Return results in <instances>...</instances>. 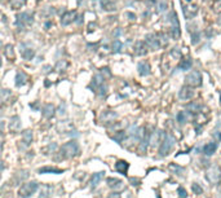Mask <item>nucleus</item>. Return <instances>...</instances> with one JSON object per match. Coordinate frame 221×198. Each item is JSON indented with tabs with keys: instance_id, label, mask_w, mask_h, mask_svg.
<instances>
[{
	"instance_id": "obj_29",
	"label": "nucleus",
	"mask_w": 221,
	"mask_h": 198,
	"mask_svg": "<svg viewBox=\"0 0 221 198\" xmlns=\"http://www.w3.org/2000/svg\"><path fill=\"white\" fill-rule=\"evenodd\" d=\"M187 108L190 109V111H194V113H199V111L202 110V104H199V102H191V104L187 105Z\"/></svg>"
},
{
	"instance_id": "obj_31",
	"label": "nucleus",
	"mask_w": 221,
	"mask_h": 198,
	"mask_svg": "<svg viewBox=\"0 0 221 198\" xmlns=\"http://www.w3.org/2000/svg\"><path fill=\"white\" fill-rule=\"evenodd\" d=\"M191 192L194 194H203V188H202L199 184L193 183L191 184Z\"/></svg>"
},
{
	"instance_id": "obj_41",
	"label": "nucleus",
	"mask_w": 221,
	"mask_h": 198,
	"mask_svg": "<svg viewBox=\"0 0 221 198\" xmlns=\"http://www.w3.org/2000/svg\"><path fill=\"white\" fill-rule=\"evenodd\" d=\"M129 181L132 183V185H138L140 184V180H138V179H133V177H131Z\"/></svg>"
},
{
	"instance_id": "obj_6",
	"label": "nucleus",
	"mask_w": 221,
	"mask_h": 198,
	"mask_svg": "<svg viewBox=\"0 0 221 198\" xmlns=\"http://www.w3.org/2000/svg\"><path fill=\"white\" fill-rule=\"evenodd\" d=\"M185 82H186V85L189 87H198L202 83V75L199 71H191L189 73L186 78H185Z\"/></svg>"
},
{
	"instance_id": "obj_23",
	"label": "nucleus",
	"mask_w": 221,
	"mask_h": 198,
	"mask_svg": "<svg viewBox=\"0 0 221 198\" xmlns=\"http://www.w3.org/2000/svg\"><path fill=\"white\" fill-rule=\"evenodd\" d=\"M34 54H35V52H34V49H31V48H25V47H22V49H21V56L25 58V60H31L34 57Z\"/></svg>"
},
{
	"instance_id": "obj_42",
	"label": "nucleus",
	"mask_w": 221,
	"mask_h": 198,
	"mask_svg": "<svg viewBox=\"0 0 221 198\" xmlns=\"http://www.w3.org/2000/svg\"><path fill=\"white\" fill-rule=\"evenodd\" d=\"M172 54L175 56V57H181V53H180V52L177 51V49H175V51L172 52Z\"/></svg>"
},
{
	"instance_id": "obj_12",
	"label": "nucleus",
	"mask_w": 221,
	"mask_h": 198,
	"mask_svg": "<svg viewBox=\"0 0 221 198\" xmlns=\"http://www.w3.org/2000/svg\"><path fill=\"white\" fill-rule=\"evenodd\" d=\"M217 150V143H207L204 146H203V149H202V152H203L204 156L207 157H210V156H213L215 152Z\"/></svg>"
},
{
	"instance_id": "obj_20",
	"label": "nucleus",
	"mask_w": 221,
	"mask_h": 198,
	"mask_svg": "<svg viewBox=\"0 0 221 198\" xmlns=\"http://www.w3.org/2000/svg\"><path fill=\"white\" fill-rule=\"evenodd\" d=\"M9 128H10L12 132H17L18 129L21 128V122H20V118H18V117H13V118L10 119Z\"/></svg>"
},
{
	"instance_id": "obj_15",
	"label": "nucleus",
	"mask_w": 221,
	"mask_h": 198,
	"mask_svg": "<svg viewBox=\"0 0 221 198\" xmlns=\"http://www.w3.org/2000/svg\"><path fill=\"white\" fill-rule=\"evenodd\" d=\"M128 167H129V164H128V162H125V160H118L115 163V170L122 175H127Z\"/></svg>"
},
{
	"instance_id": "obj_25",
	"label": "nucleus",
	"mask_w": 221,
	"mask_h": 198,
	"mask_svg": "<svg viewBox=\"0 0 221 198\" xmlns=\"http://www.w3.org/2000/svg\"><path fill=\"white\" fill-rule=\"evenodd\" d=\"M4 53H5V56H7V58L9 61H14V48H13V46L8 44L4 49Z\"/></svg>"
},
{
	"instance_id": "obj_45",
	"label": "nucleus",
	"mask_w": 221,
	"mask_h": 198,
	"mask_svg": "<svg viewBox=\"0 0 221 198\" xmlns=\"http://www.w3.org/2000/svg\"><path fill=\"white\" fill-rule=\"evenodd\" d=\"M0 66H2V58H0Z\"/></svg>"
},
{
	"instance_id": "obj_27",
	"label": "nucleus",
	"mask_w": 221,
	"mask_h": 198,
	"mask_svg": "<svg viewBox=\"0 0 221 198\" xmlns=\"http://www.w3.org/2000/svg\"><path fill=\"white\" fill-rule=\"evenodd\" d=\"M26 4V0H10V7L13 9H20Z\"/></svg>"
},
{
	"instance_id": "obj_39",
	"label": "nucleus",
	"mask_w": 221,
	"mask_h": 198,
	"mask_svg": "<svg viewBox=\"0 0 221 198\" xmlns=\"http://www.w3.org/2000/svg\"><path fill=\"white\" fill-rule=\"evenodd\" d=\"M213 139L216 140V141H221V131L213 132Z\"/></svg>"
},
{
	"instance_id": "obj_24",
	"label": "nucleus",
	"mask_w": 221,
	"mask_h": 198,
	"mask_svg": "<svg viewBox=\"0 0 221 198\" xmlns=\"http://www.w3.org/2000/svg\"><path fill=\"white\" fill-rule=\"evenodd\" d=\"M107 185H109L110 188H122L123 187V181L119 180V179L109 177V179H107Z\"/></svg>"
},
{
	"instance_id": "obj_2",
	"label": "nucleus",
	"mask_w": 221,
	"mask_h": 198,
	"mask_svg": "<svg viewBox=\"0 0 221 198\" xmlns=\"http://www.w3.org/2000/svg\"><path fill=\"white\" fill-rule=\"evenodd\" d=\"M175 144H176V140L173 136L169 133H166V136H164V139L159 146V157H167L168 154L171 153V150L173 149Z\"/></svg>"
},
{
	"instance_id": "obj_1",
	"label": "nucleus",
	"mask_w": 221,
	"mask_h": 198,
	"mask_svg": "<svg viewBox=\"0 0 221 198\" xmlns=\"http://www.w3.org/2000/svg\"><path fill=\"white\" fill-rule=\"evenodd\" d=\"M60 153H61L62 158H73L75 156H78L79 145H78V143L75 140H71V141H69V143L62 145Z\"/></svg>"
},
{
	"instance_id": "obj_32",
	"label": "nucleus",
	"mask_w": 221,
	"mask_h": 198,
	"mask_svg": "<svg viewBox=\"0 0 221 198\" xmlns=\"http://www.w3.org/2000/svg\"><path fill=\"white\" fill-rule=\"evenodd\" d=\"M122 48H123L122 42H120V40H118V39L114 40V43H112V51L116 53V52H120V51H122Z\"/></svg>"
},
{
	"instance_id": "obj_10",
	"label": "nucleus",
	"mask_w": 221,
	"mask_h": 198,
	"mask_svg": "<svg viewBox=\"0 0 221 198\" xmlns=\"http://www.w3.org/2000/svg\"><path fill=\"white\" fill-rule=\"evenodd\" d=\"M75 16H77V12L75 10L65 12V13L62 14V17H61V23L64 25V26H67V25H70L71 22L75 21Z\"/></svg>"
},
{
	"instance_id": "obj_37",
	"label": "nucleus",
	"mask_w": 221,
	"mask_h": 198,
	"mask_svg": "<svg viewBox=\"0 0 221 198\" xmlns=\"http://www.w3.org/2000/svg\"><path fill=\"white\" fill-rule=\"evenodd\" d=\"M177 193H179V197H180V198H186V197H187V193H186V190H185L184 188H179Z\"/></svg>"
},
{
	"instance_id": "obj_26",
	"label": "nucleus",
	"mask_w": 221,
	"mask_h": 198,
	"mask_svg": "<svg viewBox=\"0 0 221 198\" xmlns=\"http://www.w3.org/2000/svg\"><path fill=\"white\" fill-rule=\"evenodd\" d=\"M31 140H33V132L31 131H25L22 133V143L25 144V146H29Z\"/></svg>"
},
{
	"instance_id": "obj_21",
	"label": "nucleus",
	"mask_w": 221,
	"mask_h": 198,
	"mask_svg": "<svg viewBox=\"0 0 221 198\" xmlns=\"http://www.w3.org/2000/svg\"><path fill=\"white\" fill-rule=\"evenodd\" d=\"M41 113H43V115L45 117V118H50V117L54 114V106H53V105H50V104L44 105Z\"/></svg>"
},
{
	"instance_id": "obj_8",
	"label": "nucleus",
	"mask_w": 221,
	"mask_h": 198,
	"mask_svg": "<svg viewBox=\"0 0 221 198\" xmlns=\"http://www.w3.org/2000/svg\"><path fill=\"white\" fill-rule=\"evenodd\" d=\"M164 136H166V133H164L163 131H155L150 135V139H149V144L151 146H156L158 144H160L163 139H164Z\"/></svg>"
},
{
	"instance_id": "obj_47",
	"label": "nucleus",
	"mask_w": 221,
	"mask_h": 198,
	"mask_svg": "<svg viewBox=\"0 0 221 198\" xmlns=\"http://www.w3.org/2000/svg\"><path fill=\"white\" fill-rule=\"evenodd\" d=\"M186 2H190V0H186Z\"/></svg>"
},
{
	"instance_id": "obj_3",
	"label": "nucleus",
	"mask_w": 221,
	"mask_h": 198,
	"mask_svg": "<svg viewBox=\"0 0 221 198\" xmlns=\"http://www.w3.org/2000/svg\"><path fill=\"white\" fill-rule=\"evenodd\" d=\"M206 179L210 184H217L221 180V167L219 164H213L206 172Z\"/></svg>"
},
{
	"instance_id": "obj_44",
	"label": "nucleus",
	"mask_w": 221,
	"mask_h": 198,
	"mask_svg": "<svg viewBox=\"0 0 221 198\" xmlns=\"http://www.w3.org/2000/svg\"><path fill=\"white\" fill-rule=\"evenodd\" d=\"M4 131V122H0V132Z\"/></svg>"
},
{
	"instance_id": "obj_9",
	"label": "nucleus",
	"mask_w": 221,
	"mask_h": 198,
	"mask_svg": "<svg viewBox=\"0 0 221 198\" xmlns=\"http://www.w3.org/2000/svg\"><path fill=\"white\" fill-rule=\"evenodd\" d=\"M194 96V91L191 87H189V85H185V87H182L179 92V97H180V100L182 101H189V100H191V97Z\"/></svg>"
},
{
	"instance_id": "obj_18",
	"label": "nucleus",
	"mask_w": 221,
	"mask_h": 198,
	"mask_svg": "<svg viewBox=\"0 0 221 198\" xmlns=\"http://www.w3.org/2000/svg\"><path fill=\"white\" fill-rule=\"evenodd\" d=\"M39 174H62L64 170L57 168V167H43V168L37 170Z\"/></svg>"
},
{
	"instance_id": "obj_43",
	"label": "nucleus",
	"mask_w": 221,
	"mask_h": 198,
	"mask_svg": "<svg viewBox=\"0 0 221 198\" xmlns=\"http://www.w3.org/2000/svg\"><path fill=\"white\" fill-rule=\"evenodd\" d=\"M127 16L131 17V20H136V16H135L133 13H127Z\"/></svg>"
},
{
	"instance_id": "obj_38",
	"label": "nucleus",
	"mask_w": 221,
	"mask_h": 198,
	"mask_svg": "<svg viewBox=\"0 0 221 198\" xmlns=\"http://www.w3.org/2000/svg\"><path fill=\"white\" fill-rule=\"evenodd\" d=\"M167 8V3L166 2H162V4H159V8H158V12H164Z\"/></svg>"
},
{
	"instance_id": "obj_36",
	"label": "nucleus",
	"mask_w": 221,
	"mask_h": 198,
	"mask_svg": "<svg viewBox=\"0 0 221 198\" xmlns=\"http://www.w3.org/2000/svg\"><path fill=\"white\" fill-rule=\"evenodd\" d=\"M199 36H200L199 33H193L191 34V39H193L191 43H193V44H197V43L199 42Z\"/></svg>"
},
{
	"instance_id": "obj_11",
	"label": "nucleus",
	"mask_w": 221,
	"mask_h": 198,
	"mask_svg": "<svg viewBox=\"0 0 221 198\" xmlns=\"http://www.w3.org/2000/svg\"><path fill=\"white\" fill-rule=\"evenodd\" d=\"M116 117H118V114L115 113V111H111V110H106V111H104V113L101 114L100 119H101V122H105V123H110V122H112V121H114V119H116Z\"/></svg>"
},
{
	"instance_id": "obj_5",
	"label": "nucleus",
	"mask_w": 221,
	"mask_h": 198,
	"mask_svg": "<svg viewBox=\"0 0 221 198\" xmlns=\"http://www.w3.org/2000/svg\"><path fill=\"white\" fill-rule=\"evenodd\" d=\"M16 18H17V20H16V25H17V27L20 29V30L26 29L29 25L33 23V14L27 13V12H23V13L17 14Z\"/></svg>"
},
{
	"instance_id": "obj_17",
	"label": "nucleus",
	"mask_w": 221,
	"mask_h": 198,
	"mask_svg": "<svg viewBox=\"0 0 221 198\" xmlns=\"http://www.w3.org/2000/svg\"><path fill=\"white\" fill-rule=\"evenodd\" d=\"M137 70H138V74L142 77H146L150 74V65L148 62H140L137 66Z\"/></svg>"
},
{
	"instance_id": "obj_16",
	"label": "nucleus",
	"mask_w": 221,
	"mask_h": 198,
	"mask_svg": "<svg viewBox=\"0 0 221 198\" xmlns=\"http://www.w3.org/2000/svg\"><path fill=\"white\" fill-rule=\"evenodd\" d=\"M191 118V113L190 111H186V110H182L177 114V122L180 125H185V123L189 122V119Z\"/></svg>"
},
{
	"instance_id": "obj_22",
	"label": "nucleus",
	"mask_w": 221,
	"mask_h": 198,
	"mask_svg": "<svg viewBox=\"0 0 221 198\" xmlns=\"http://www.w3.org/2000/svg\"><path fill=\"white\" fill-rule=\"evenodd\" d=\"M26 80H27V77H26V74H25L23 71H18L17 73V75H16V85L17 87L23 85L25 83H26Z\"/></svg>"
},
{
	"instance_id": "obj_19",
	"label": "nucleus",
	"mask_w": 221,
	"mask_h": 198,
	"mask_svg": "<svg viewBox=\"0 0 221 198\" xmlns=\"http://www.w3.org/2000/svg\"><path fill=\"white\" fill-rule=\"evenodd\" d=\"M104 175H105V172H96V174H93V176H92V180H91V187L92 188H96L97 185L101 183V180H102V177H104Z\"/></svg>"
},
{
	"instance_id": "obj_33",
	"label": "nucleus",
	"mask_w": 221,
	"mask_h": 198,
	"mask_svg": "<svg viewBox=\"0 0 221 198\" xmlns=\"http://www.w3.org/2000/svg\"><path fill=\"white\" fill-rule=\"evenodd\" d=\"M181 31H180V27L179 26H171V36L175 39H177L180 36Z\"/></svg>"
},
{
	"instance_id": "obj_46",
	"label": "nucleus",
	"mask_w": 221,
	"mask_h": 198,
	"mask_svg": "<svg viewBox=\"0 0 221 198\" xmlns=\"http://www.w3.org/2000/svg\"><path fill=\"white\" fill-rule=\"evenodd\" d=\"M219 23H220V25H221V20H219Z\"/></svg>"
},
{
	"instance_id": "obj_34",
	"label": "nucleus",
	"mask_w": 221,
	"mask_h": 198,
	"mask_svg": "<svg viewBox=\"0 0 221 198\" xmlns=\"http://www.w3.org/2000/svg\"><path fill=\"white\" fill-rule=\"evenodd\" d=\"M102 7L105 10H115V4L111 2H107V0L102 3Z\"/></svg>"
},
{
	"instance_id": "obj_13",
	"label": "nucleus",
	"mask_w": 221,
	"mask_h": 198,
	"mask_svg": "<svg viewBox=\"0 0 221 198\" xmlns=\"http://www.w3.org/2000/svg\"><path fill=\"white\" fill-rule=\"evenodd\" d=\"M148 46L145 44V42H137L135 46V54L137 56H145L148 53Z\"/></svg>"
},
{
	"instance_id": "obj_14",
	"label": "nucleus",
	"mask_w": 221,
	"mask_h": 198,
	"mask_svg": "<svg viewBox=\"0 0 221 198\" xmlns=\"http://www.w3.org/2000/svg\"><path fill=\"white\" fill-rule=\"evenodd\" d=\"M168 170L171 171V174L177 175V176H181V175L185 174V168L184 167H181L180 164H177V163H171L168 166Z\"/></svg>"
},
{
	"instance_id": "obj_7",
	"label": "nucleus",
	"mask_w": 221,
	"mask_h": 198,
	"mask_svg": "<svg viewBox=\"0 0 221 198\" xmlns=\"http://www.w3.org/2000/svg\"><path fill=\"white\" fill-rule=\"evenodd\" d=\"M145 44L148 46V48L153 49V51H156V49H159L160 46H162V44H160V42H159V39H158L154 34H149V35H146V39H145Z\"/></svg>"
},
{
	"instance_id": "obj_4",
	"label": "nucleus",
	"mask_w": 221,
	"mask_h": 198,
	"mask_svg": "<svg viewBox=\"0 0 221 198\" xmlns=\"http://www.w3.org/2000/svg\"><path fill=\"white\" fill-rule=\"evenodd\" d=\"M39 188V184L35 181H30V183H25L21 185V188L18 189V196L22 198H27L31 194H34L35 192Z\"/></svg>"
},
{
	"instance_id": "obj_30",
	"label": "nucleus",
	"mask_w": 221,
	"mask_h": 198,
	"mask_svg": "<svg viewBox=\"0 0 221 198\" xmlns=\"http://www.w3.org/2000/svg\"><path fill=\"white\" fill-rule=\"evenodd\" d=\"M125 137V132L124 131H118L114 136H112V140H115L116 143H122V141L124 140Z\"/></svg>"
},
{
	"instance_id": "obj_40",
	"label": "nucleus",
	"mask_w": 221,
	"mask_h": 198,
	"mask_svg": "<svg viewBox=\"0 0 221 198\" xmlns=\"http://www.w3.org/2000/svg\"><path fill=\"white\" fill-rule=\"evenodd\" d=\"M107 198H120V194H119L118 192H114V193H110Z\"/></svg>"
},
{
	"instance_id": "obj_28",
	"label": "nucleus",
	"mask_w": 221,
	"mask_h": 198,
	"mask_svg": "<svg viewBox=\"0 0 221 198\" xmlns=\"http://www.w3.org/2000/svg\"><path fill=\"white\" fill-rule=\"evenodd\" d=\"M191 60L190 58H186V60H181V64H180V69L181 70H190L191 69Z\"/></svg>"
},
{
	"instance_id": "obj_35",
	"label": "nucleus",
	"mask_w": 221,
	"mask_h": 198,
	"mask_svg": "<svg viewBox=\"0 0 221 198\" xmlns=\"http://www.w3.org/2000/svg\"><path fill=\"white\" fill-rule=\"evenodd\" d=\"M213 10L216 13H221V0H216L213 4Z\"/></svg>"
}]
</instances>
